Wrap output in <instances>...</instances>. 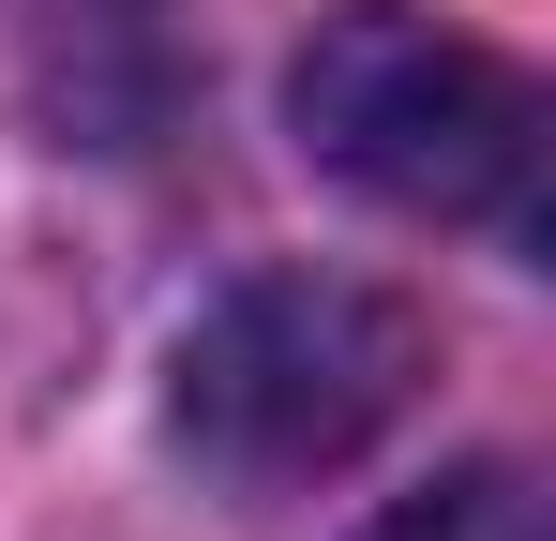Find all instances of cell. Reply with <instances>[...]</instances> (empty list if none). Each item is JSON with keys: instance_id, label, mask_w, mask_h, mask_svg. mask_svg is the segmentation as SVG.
Here are the masks:
<instances>
[{"instance_id": "6da1fadb", "label": "cell", "mask_w": 556, "mask_h": 541, "mask_svg": "<svg viewBox=\"0 0 556 541\" xmlns=\"http://www.w3.org/2000/svg\"><path fill=\"white\" fill-rule=\"evenodd\" d=\"M437 376V331L362 270H241L166 361V437L226 496H301L362 466Z\"/></svg>"}, {"instance_id": "7a4b0ae2", "label": "cell", "mask_w": 556, "mask_h": 541, "mask_svg": "<svg viewBox=\"0 0 556 541\" xmlns=\"http://www.w3.org/2000/svg\"><path fill=\"white\" fill-rule=\"evenodd\" d=\"M286 121L346 196L406 211V226H481L511 256L542 241V90H527V61H496L481 30L421 15V0L316 15Z\"/></svg>"}, {"instance_id": "3957f363", "label": "cell", "mask_w": 556, "mask_h": 541, "mask_svg": "<svg viewBox=\"0 0 556 541\" xmlns=\"http://www.w3.org/2000/svg\"><path fill=\"white\" fill-rule=\"evenodd\" d=\"M362 541H542V481H527L511 451H481V466H452V481L391 496Z\"/></svg>"}]
</instances>
